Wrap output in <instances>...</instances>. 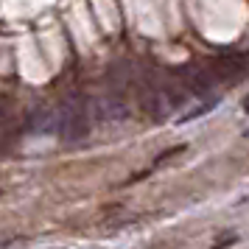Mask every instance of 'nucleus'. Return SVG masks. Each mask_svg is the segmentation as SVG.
Returning <instances> with one entry per match:
<instances>
[{"mask_svg":"<svg viewBox=\"0 0 249 249\" xmlns=\"http://www.w3.org/2000/svg\"><path fill=\"white\" fill-rule=\"evenodd\" d=\"M53 118H56V126H53V129H56L65 140H79V137H84L87 135V129H90V124H87V112H84V107H81L79 101L65 104Z\"/></svg>","mask_w":249,"mask_h":249,"instance_id":"nucleus-1","label":"nucleus"},{"mask_svg":"<svg viewBox=\"0 0 249 249\" xmlns=\"http://www.w3.org/2000/svg\"><path fill=\"white\" fill-rule=\"evenodd\" d=\"M3 109H6V104H3V98H0V115H3Z\"/></svg>","mask_w":249,"mask_h":249,"instance_id":"nucleus-3","label":"nucleus"},{"mask_svg":"<svg viewBox=\"0 0 249 249\" xmlns=\"http://www.w3.org/2000/svg\"><path fill=\"white\" fill-rule=\"evenodd\" d=\"M244 68H247L244 53H224V56L215 59V70H218L221 79H241L244 76Z\"/></svg>","mask_w":249,"mask_h":249,"instance_id":"nucleus-2","label":"nucleus"}]
</instances>
